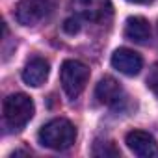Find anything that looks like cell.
<instances>
[{
	"label": "cell",
	"mask_w": 158,
	"mask_h": 158,
	"mask_svg": "<svg viewBox=\"0 0 158 158\" xmlns=\"http://www.w3.org/2000/svg\"><path fill=\"white\" fill-rule=\"evenodd\" d=\"M60 80L67 97L76 99L86 89V84L89 80V69L78 60H67L60 69Z\"/></svg>",
	"instance_id": "obj_3"
},
{
	"label": "cell",
	"mask_w": 158,
	"mask_h": 158,
	"mask_svg": "<svg viewBox=\"0 0 158 158\" xmlns=\"http://www.w3.org/2000/svg\"><path fill=\"white\" fill-rule=\"evenodd\" d=\"M93 154L95 156H119V149L112 141H97L93 145Z\"/></svg>",
	"instance_id": "obj_11"
},
{
	"label": "cell",
	"mask_w": 158,
	"mask_h": 158,
	"mask_svg": "<svg viewBox=\"0 0 158 158\" xmlns=\"http://www.w3.org/2000/svg\"><path fill=\"white\" fill-rule=\"evenodd\" d=\"M2 112H4V123H6V127L11 132H19L34 117L35 106H34V101L28 95H24V93H13V95H10V97L4 99Z\"/></svg>",
	"instance_id": "obj_2"
},
{
	"label": "cell",
	"mask_w": 158,
	"mask_h": 158,
	"mask_svg": "<svg viewBox=\"0 0 158 158\" xmlns=\"http://www.w3.org/2000/svg\"><path fill=\"white\" fill-rule=\"evenodd\" d=\"M71 6L76 11V15L91 23L104 21L112 11L110 0H71Z\"/></svg>",
	"instance_id": "obj_6"
},
{
	"label": "cell",
	"mask_w": 158,
	"mask_h": 158,
	"mask_svg": "<svg viewBox=\"0 0 158 158\" xmlns=\"http://www.w3.org/2000/svg\"><path fill=\"white\" fill-rule=\"evenodd\" d=\"M39 138V143L47 149H52V151H65L69 149L74 139H76V128L71 121L67 119H52L48 123H45L37 134Z\"/></svg>",
	"instance_id": "obj_1"
},
{
	"label": "cell",
	"mask_w": 158,
	"mask_h": 158,
	"mask_svg": "<svg viewBox=\"0 0 158 158\" xmlns=\"http://www.w3.org/2000/svg\"><path fill=\"white\" fill-rule=\"evenodd\" d=\"M54 0H21L15 10V19L23 26H37L50 17Z\"/></svg>",
	"instance_id": "obj_4"
},
{
	"label": "cell",
	"mask_w": 158,
	"mask_h": 158,
	"mask_svg": "<svg viewBox=\"0 0 158 158\" xmlns=\"http://www.w3.org/2000/svg\"><path fill=\"white\" fill-rule=\"evenodd\" d=\"M128 2H132V4H149L152 0H128Z\"/></svg>",
	"instance_id": "obj_14"
},
{
	"label": "cell",
	"mask_w": 158,
	"mask_h": 158,
	"mask_svg": "<svg viewBox=\"0 0 158 158\" xmlns=\"http://www.w3.org/2000/svg\"><path fill=\"white\" fill-rule=\"evenodd\" d=\"M63 30H65L67 34H76L78 30H80V26H78V19H76V17H74V19H67L65 24H63Z\"/></svg>",
	"instance_id": "obj_12"
},
{
	"label": "cell",
	"mask_w": 158,
	"mask_h": 158,
	"mask_svg": "<svg viewBox=\"0 0 158 158\" xmlns=\"http://www.w3.org/2000/svg\"><path fill=\"white\" fill-rule=\"evenodd\" d=\"M112 65H114V69H117L119 73H123L127 76H136L143 67V60L138 52H134L130 48H117L112 54Z\"/></svg>",
	"instance_id": "obj_8"
},
{
	"label": "cell",
	"mask_w": 158,
	"mask_h": 158,
	"mask_svg": "<svg viewBox=\"0 0 158 158\" xmlns=\"http://www.w3.org/2000/svg\"><path fill=\"white\" fill-rule=\"evenodd\" d=\"M125 37L134 43H147L151 39V24L143 17H128L125 23Z\"/></svg>",
	"instance_id": "obj_10"
},
{
	"label": "cell",
	"mask_w": 158,
	"mask_h": 158,
	"mask_svg": "<svg viewBox=\"0 0 158 158\" xmlns=\"http://www.w3.org/2000/svg\"><path fill=\"white\" fill-rule=\"evenodd\" d=\"M127 147L141 158H158V143L145 130H132L125 138Z\"/></svg>",
	"instance_id": "obj_5"
},
{
	"label": "cell",
	"mask_w": 158,
	"mask_h": 158,
	"mask_svg": "<svg viewBox=\"0 0 158 158\" xmlns=\"http://www.w3.org/2000/svg\"><path fill=\"white\" fill-rule=\"evenodd\" d=\"M149 88H151V89H152V93L158 97V71L149 78Z\"/></svg>",
	"instance_id": "obj_13"
},
{
	"label": "cell",
	"mask_w": 158,
	"mask_h": 158,
	"mask_svg": "<svg viewBox=\"0 0 158 158\" xmlns=\"http://www.w3.org/2000/svg\"><path fill=\"white\" fill-rule=\"evenodd\" d=\"M48 61L43 58H32L24 69H23V80L26 86L32 88H39L45 84V80L48 78Z\"/></svg>",
	"instance_id": "obj_9"
},
{
	"label": "cell",
	"mask_w": 158,
	"mask_h": 158,
	"mask_svg": "<svg viewBox=\"0 0 158 158\" xmlns=\"http://www.w3.org/2000/svg\"><path fill=\"white\" fill-rule=\"evenodd\" d=\"M95 97L99 99V102H102L110 108H117L125 101V91L115 78L104 76L99 80V84L95 88Z\"/></svg>",
	"instance_id": "obj_7"
}]
</instances>
